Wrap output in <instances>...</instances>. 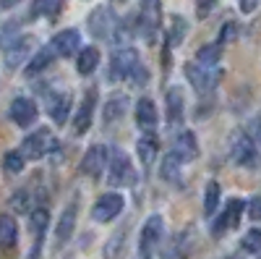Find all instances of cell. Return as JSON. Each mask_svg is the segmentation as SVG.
Segmentation results:
<instances>
[{
  "label": "cell",
  "mask_w": 261,
  "mask_h": 259,
  "mask_svg": "<svg viewBox=\"0 0 261 259\" xmlns=\"http://www.w3.org/2000/svg\"><path fill=\"white\" fill-rule=\"evenodd\" d=\"M139 71H144V68H141V60H139L136 50H130V48L118 50V53L113 55V60H110V79H113V81L139 79Z\"/></svg>",
  "instance_id": "6da1fadb"
},
{
  "label": "cell",
  "mask_w": 261,
  "mask_h": 259,
  "mask_svg": "<svg viewBox=\"0 0 261 259\" xmlns=\"http://www.w3.org/2000/svg\"><path fill=\"white\" fill-rule=\"evenodd\" d=\"M53 149H58V142L53 136L50 128H39V131H34L32 136L24 139V144H21L18 152L24 155V160H42L47 152H53Z\"/></svg>",
  "instance_id": "7a4b0ae2"
},
{
  "label": "cell",
  "mask_w": 261,
  "mask_h": 259,
  "mask_svg": "<svg viewBox=\"0 0 261 259\" xmlns=\"http://www.w3.org/2000/svg\"><path fill=\"white\" fill-rule=\"evenodd\" d=\"M162 236H165V220L160 218V215H151V218L144 223L141 236H139V249H141V254L146 259L154 254V249H160Z\"/></svg>",
  "instance_id": "3957f363"
},
{
  "label": "cell",
  "mask_w": 261,
  "mask_h": 259,
  "mask_svg": "<svg viewBox=\"0 0 261 259\" xmlns=\"http://www.w3.org/2000/svg\"><path fill=\"white\" fill-rule=\"evenodd\" d=\"M123 207H125L123 194H102V197L94 202V207H92V220L110 223L123 212Z\"/></svg>",
  "instance_id": "277c9868"
},
{
  "label": "cell",
  "mask_w": 261,
  "mask_h": 259,
  "mask_svg": "<svg viewBox=\"0 0 261 259\" xmlns=\"http://www.w3.org/2000/svg\"><path fill=\"white\" fill-rule=\"evenodd\" d=\"M186 76L191 79V84L199 92H209V89H214V86L220 84L222 71L217 66H196V63H188V66H186Z\"/></svg>",
  "instance_id": "5b68a950"
},
{
  "label": "cell",
  "mask_w": 261,
  "mask_h": 259,
  "mask_svg": "<svg viewBox=\"0 0 261 259\" xmlns=\"http://www.w3.org/2000/svg\"><path fill=\"white\" fill-rule=\"evenodd\" d=\"M136 178V173H134V165H130L128 155L120 152V149H115L113 152V160H110V186H128V183H134Z\"/></svg>",
  "instance_id": "8992f818"
},
{
  "label": "cell",
  "mask_w": 261,
  "mask_h": 259,
  "mask_svg": "<svg viewBox=\"0 0 261 259\" xmlns=\"http://www.w3.org/2000/svg\"><path fill=\"white\" fill-rule=\"evenodd\" d=\"M243 209H246V207H243V202H241V199H230V202L225 204L222 218L212 225V236H214V239L225 236L230 228H238V223H241V218H243Z\"/></svg>",
  "instance_id": "52a82bcc"
},
{
  "label": "cell",
  "mask_w": 261,
  "mask_h": 259,
  "mask_svg": "<svg viewBox=\"0 0 261 259\" xmlns=\"http://www.w3.org/2000/svg\"><path fill=\"white\" fill-rule=\"evenodd\" d=\"M105 168H107V147L94 144V147L86 149V155H84V160H81V173H84V176L99 178Z\"/></svg>",
  "instance_id": "ba28073f"
},
{
  "label": "cell",
  "mask_w": 261,
  "mask_h": 259,
  "mask_svg": "<svg viewBox=\"0 0 261 259\" xmlns=\"http://www.w3.org/2000/svg\"><path fill=\"white\" fill-rule=\"evenodd\" d=\"M79 45H81V34H79L76 29H63V32H58V34L53 37V42H50L55 58H68V55H73V53L79 50Z\"/></svg>",
  "instance_id": "9c48e42d"
},
{
  "label": "cell",
  "mask_w": 261,
  "mask_h": 259,
  "mask_svg": "<svg viewBox=\"0 0 261 259\" xmlns=\"http://www.w3.org/2000/svg\"><path fill=\"white\" fill-rule=\"evenodd\" d=\"M172 157L178 162H191L199 157V144H196V136L191 131H180L172 139Z\"/></svg>",
  "instance_id": "30bf717a"
},
{
  "label": "cell",
  "mask_w": 261,
  "mask_h": 259,
  "mask_svg": "<svg viewBox=\"0 0 261 259\" xmlns=\"http://www.w3.org/2000/svg\"><path fill=\"white\" fill-rule=\"evenodd\" d=\"M11 118H13L16 126L29 128V126L37 121V105H34V100H29V97H16V100L11 102Z\"/></svg>",
  "instance_id": "8fae6325"
},
{
  "label": "cell",
  "mask_w": 261,
  "mask_h": 259,
  "mask_svg": "<svg viewBox=\"0 0 261 259\" xmlns=\"http://www.w3.org/2000/svg\"><path fill=\"white\" fill-rule=\"evenodd\" d=\"M115 27H118V18L113 16L110 8H97L89 16V29H92L94 37H110Z\"/></svg>",
  "instance_id": "7c38bea8"
},
{
  "label": "cell",
  "mask_w": 261,
  "mask_h": 259,
  "mask_svg": "<svg viewBox=\"0 0 261 259\" xmlns=\"http://www.w3.org/2000/svg\"><path fill=\"white\" fill-rule=\"evenodd\" d=\"M230 155H232V162H238V165H251L253 157H256V147H253L251 136L248 134H235Z\"/></svg>",
  "instance_id": "4fadbf2b"
},
{
  "label": "cell",
  "mask_w": 261,
  "mask_h": 259,
  "mask_svg": "<svg viewBox=\"0 0 261 259\" xmlns=\"http://www.w3.org/2000/svg\"><path fill=\"white\" fill-rule=\"evenodd\" d=\"M32 48H34V39H32V37H21V39L11 42L8 50H6V66H8L11 71L18 68L21 63L27 60V55L32 53Z\"/></svg>",
  "instance_id": "5bb4252c"
},
{
  "label": "cell",
  "mask_w": 261,
  "mask_h": 259,
  "mask_svg": "<svg viewBox=\"0 0 261 259\" xmlns=\"http://www.w3.org/2000/svg\"><path fill=\"white\" fill-rule=\"evenodd\" d=\"M92 115H94V92L86 95L84 102L79 105V110H76V118H73V134H76V136H81V134L89 131Z\"/></svg>",
  "instance_id": "9a60e30c"
},
{
  "label": "cell",
  "mask_w": 261,
  "mask_h": 259,
  "mask_svg": "<svg viewBox=\"0 0 261 259\" xmlns=\"http://www.w3.org/2000/svg\"><path fill=\"white\" fill-rule=\"evenodd\" d=\"M76 204H68L63 209V215H60V220H58V228H55V241L58 244H65L73 236V230H76Z\"/></svg>",
  "instance_id": "2e32d148"
},
{
  "label": "cell",
  "mask_w": 261,
  "mask_h": 259,
  "mask_svg": "<svg viewBox=\"0 0 261 259\" xmlns=\"http://www.w3.org/2000/svg\"><path fill=\"white\" fill-rule=\"evenodd\" d=\"M65 8V0H34L32 6V18H47L55 21Z\"/></svg>",
  "instance_id": "e0dca14e"
},
{
  "label": "cell",
  "mask_w": 261,
  "mask_h": 259,
  "mask_svg": "<svg viewBox=\"0 0 261 259\" xmlns=\"http://www.w3.org/2000/svg\"><path fill=\"white\" fill-rule=\"evenodd\" d=\"M136 123L144 128V131H151L154 123H157V107H154V102H151L149 97L136 102Z\"/></svg>",
  "instance_id": "ac0fdd59"
},
{
  "label": "cell",
  "mask_w": 261,
  "mask_h": 259,
  "mask_svg": "<svg viewBox=\"0 0 261 259\" xmlns=\"http://www.w3.org/2000/svg\"><path fill=\"white\" fill-rule=\"evenodd\" d=\"M18 244V225L11 215H0V249H13Z\"/></svg>",
  "instance_id": "d6986e66"
},
{
  "label": "cell",
  "mask_w": 261,
  "mask_h": 259,
  "mask_svg": "<svg viewBox=\"0 0 261 259\" xmlns=\"http://www.w3.org/2000/svg\"><path fill=\"white\" fill-rule=\"evenodd\" d=\"M68 110H71V95H55V97L50 100V118H53L58 126L65 123V118H68Z\"/></svg>",
  "instance_id": "ffe728a7"
},
{
  "label": "cell",
  "mask_w": 261,
  "mask_h": 259,
  "mask_svg": "<svg viewBox=\"0 0 261 259\" xmlns=\"http://www.w3.org/2000/svg\"><path fill=\"white\" fill-rule=\"evenodd\" d=\"M55 60V53H53V48L47 45V48H42L32 60H29V66H27V76H34V74H39V71H45L50 63Z\"/></svg>",
  "instance_id": "44dd1931"
},
{
  "label": "cell",
  "mask_w": 261,
  "mask_h": 259,
  "mask_svg": "<svg viewBox=\"0 0 261 259\" xmlns=\"http://www.w3.org/2000/svg\"><path fill=\"white\" fill-rule=\"evenodd\" d=\"M97 63H99V50L97 48H84L81 53H79V60H76V68H79V74H92L94 68H97Z\"/></svg>",
  "instance_id": "7402d4cb"
},
{
  "label": "cell",
  "mask_w": 261,
  "mask_h": 259,
  "mask_svg": "<svg viewBox=\"0 0 261 259\" xmlns=\"http://www.w3.org/2000/svg\"><path fill=\"white\" fill-rule=\"evenodd\" d=\"M47 225H50V212H47L45 207H37V209L32 212V220H29V228H32V233L37 236V241L45 239Z\"/></svg>",
  "instance_id": "603a6c76"
},
{
  "label": "cell",
  "mask_w": 261,
  "mask_h": 259,
  "mask_svg": "<svg viewBox=\"0 0 261 259\" xmlns=\"http://www.w3.org/2000/svg\"><path fill=\"white\" fill-rule=\"evenodd\" d=\"M136 149H139V157H141V162L149 168L151 162H154V157H157V149H160V144H157V139H154V136H141V139H139V144H136Z\"/></svg>",
  "instance_id": "cb8c5ba5"
},
{
  "label": "cell",
  "mask_w": 261,
  "mask_h": 259,
  "mask_svg": "<svg viewBox=\"0 0 261 259\" xmlns=\"http://www.w3.org/2000/svg\"><path fill=\"white\" fill-rule=\"evenodd\" d=\"M167 118L175 123L183 118V95L178 86H172V89L167 92Z\"/></svg>",
  "instance_id": "d4e9b609"
},
{
  "label": "cell",
  "mask_w": 261,
  "mask_h": 259,
  "mask_svg": "<svg viewBox=\"0 0 261 259\" xmlns=\"http://www.w3.org/2000/svg\"><path fill=\"white\" fill-rule=\"evenodd\" d=\"M217 207H220V183L209 181L206 183V197H204V215L212 218V215L217 212Z\"/></svg>",
  "instance_id": "484cf974"
},
{
  "label": "cell",
  "mask_w": 261,
  "mask_h": 259,
  "mask_svg": "<svg viewBox=\"0 0 261 259\" xmlns=\"http://www.w3.org/2000/svg\"><path fill=\"white\" fill-rule=\"evenodd\" d=\"M125 105H128L125 97H113L110 102H107V107H105V123H115V121H120L123 113H125Z\"/></svg>",
  "instance_id": "4316f807"
},
{
  "label": "cell",
  "mask_w": 261,
  "mask_h": 259,
  "mask_svg": "<svg viewBox=\"0 0 261 259\" xmlns=\"http://www.w3.org/2000/svg\"><path fill=\"white\" fill-rule=\"evenodd\" d=\"M220 55H222L220 45H204V48L196 50V60H199L201 66H217V63H220Z\"/></svg>",
  "instance_id": "83f0119b"
},
{
  "label": "cell",
  "mask_w": 261,
  "mask_h": 259,
  "mask_svg": "<svg viewBox=\"0 0 261 259\" xmlns=\"http://www.w3.org/2000/svg\"><path fill=\"white\" fill-rule=\"evenodd\" d=\"M3 170L8 176H16V173L24 170V155L18 152V149H11V152L3 155Z\"/></svg>",
  "instance_id": "f1b7e54d"
},
{
  "label": "cell",
  "mask_w": 261,
  "mask_h": 259,
  "mask_svg": "<svg viewBox=\"0 0 261 259\" xmlns=\"http://www.w3.org/2000/svg\"><path fill=\"white\" fill-rule=\"evenodd\" d=\"M162 178L165 181H170V183H180V162L175 160V157H165V162H162Z\"/></svg>",
  "instance_id": "f546056e"
},
{
  "label": "cell",
  "mask_w": 261,
  "mask_h": 259,
  "mask_svg": "<svg viewBox=\"0 0 261 259\" xmlns=\"http://www.w3.org/2000/svg\"><path fill=\"white\" fill-rule=\"evenodd\" d=\"M243 251L248 254H261V230L258 228H251L246 236H243Z\"/></svg>",
  "instance_id": "4dcf8cb0"
},
{
  "label": "cell",
  "mask_w": 261,
  "mask_h": 259,
  "mask_svg": "<svg viewBox=\"0 0 261 259\" xmlns=\"http://www.w3.org/2000/svg\"><path fill=\"white\" fill-rule=\"evenodd\" d=\"M123 241H125V233H115L105 246V259H118L123 251Z\"/></svg>",
  "instance_id": "1f68e13d"
},
{
  "label": "cell",
  "mask_w": 261,
  "mask_h": 259,
  "mask_svg": "<svg viewBox=\"0 0 261 259\" xmlns=\"http://www.w3.org/2000/svg\"><path fill=\"white\" fill-rule=\"evenodd\" d=\"M186 256H188V244H180V236L162 254V259H186Z\"/></svg>",
  "instance_id": "d6a6232c"
},
{
  "label": "cell",
  "mask_w": 261,
  "mask_h": 259,
  "mask_svg": "<svg viewBox=\"0 0 261 259\" xmlns=\"http://www.w3.org/2000/svg\"><path fill=\"white\" fill-rule=\"evenodd\" d=\"M27 197H29V194H27L24 189L16 191L13 197H11V207H13V209H18V212H27V209H29V199H27Z\"/></svg>",
  "instance_id": "836d02e7"
},
{
  "label": "cell",
  "mask_w": 261,
  "mask_h": 259,
  "mask_svg": "<svg viewBox=\"0 0 261 259\" xmlns=\"http://www.w3.org/2000/svg\"><path fill=\"white\" fill-rule=\"evenodd\" d=\"M248 218H251V220H258V218H261V202H258V197H253V199L248 202Z\"/></svg>",
  "instance_id": "e575fe53"
},
{
  "label": "cell",
  "mask_w": 261,
  "mask_h": 259,
  "mask_svg": "<svg viewBox=\"0 0 261 259\" xmlns=\"http://www.w3.org/2000/svg\"><path fill=\"white\" fill-rule=\"evenodd\" d=\"M232 37H235V27H232V24H227V27H225V32L220 34V42H217V45H227V42H230Z\"/></svg>",
  "instance_id": "d590c367"
},
{
  "label": "cell",
  "mask_w": 261,
  "mask_h": 259,
  "mask_svg": "<svg viewBox=\"0 0 261 259\" xmlns=\"http://www.w3.org/2000/svg\"><path fill=\"white\" fill-rule=\"evenodd\" d=\"M258 8V0H241V11L243 13H253Z\"/></svg>",
  "instance_id": "8d00e7d4"
},
{
  "label": "cell",
  "mask_w": 261,
  "mask_h": 259,
  "mask_svg": "<svg viewBox=\"0 0 261 259\" xmlns=\"http://www.w3.org/2000/svg\"><path fill=\"white\" fill-rule=\"evenodd\" d=\"M212 6H214V0H199V8L196 11H199V16H206L212 11Z\"/></svg>",
  "instance_id": "74e56055"
},
{
  "label": "cell",
  "mask_w": 261,
  "mask_h": 259,
  "mask_svg": "<svg viewBox=\"0 0 261 259\" xmlns=\"http://www.w3.org/2000/svg\"><path fill=\"white\" fill-rule=\"evenodd\" d=\"M16 3H21V0H0V6H3V8H11V6H16Z\"/></svg>",
  "instance_id": "f35d334b"
},
{
  "label": "cell",
  "mask_w": 261,
  "mask_h": 259,
  "mask_svg": "<svg viewBox=\"0 0 261 259\" xmlns=\"http://www.w3.org/2000/svg\"><path fill=\"white\" fill-rule=\"evenodd\" d=\"M144 3H146V6H157V0H144Z\"/></svg>",
  "instance_id": "ab89813d"
},
{
  "label": "cell",
  "mask_w": 261,
  "mask_h": 259,
  "mask_svg": "<svg viewBox=\"0 0 261 259\" xmlns=\"http://www.w3.org/2000/svg\"><path fill=\"white\" fill-rule=\"evenodd\" d=\"M141 259H146V256H141Z\"/></svg>",
  "instance_id": "60d3db41"
}]
</instances>
